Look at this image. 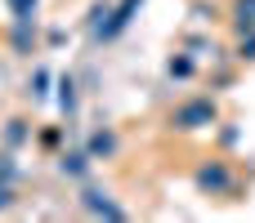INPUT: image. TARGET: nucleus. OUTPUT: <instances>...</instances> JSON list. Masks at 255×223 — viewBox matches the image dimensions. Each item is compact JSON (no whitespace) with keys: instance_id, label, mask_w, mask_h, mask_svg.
Here are the masks:
<instances>
[{"instance_id":"obj_1","label":"nucleus","mask_w":255,"mask_h":223,"mask_svg":"<svg viewBox=\"0 0 255 223\" xmlns=\"http://www.w3.org/2000/svg\"><path fill=\"white\" fill-rule=\"evenodd\" d=\"M211 121H215V103L211 98H193V103L175 107V116H170L175 130H206Z\"/></svg>"},{"instance_id":"obj_2","label":"nucleus","mask_w":255,"mask_h":223,"mask_svg":"<svg viewBox=\"0 0 255 223\" xmlns=\"http://www.w3.org/2000/svg\"><path fill=\"white\" fill-rule=\"evenodd\" d=\"M197 188H202V192H211V197H224V192L233 188V174H229V165H224V161H211V165H202V170H197Z\"/></svg>"},{"instance_id":"obj_3","label":"nucleus","mask_w":255,"mask_h":223,"mask_svg":"<svg viewBox=\"0 0 255 223\" xmlns=\"http://www.w3.org/2000/svg\"><path fill=\"white\" fill-rule=\"evenodd\" d=\"M139 4H143V0H121V4H117V9L103 18V27H99L94 36H99V40H112L117 31H126V22L134 18V9H139Z\"/></svg>"},{"instance_id":"obj_4","label":"nucleus","mask_w":255,"mask_h":223,"mask_svg":"<svg viewBox=\"0 0 255 223\" xmlns=\"http://www.w3.org/2000/svg\"><path fill=\"white\" fill-rule=\"evenodd\" d=\"M81 206H85L90 215H103V219H126V210H121L117 201H108V192H85Z\"/></svg>"},{"instance_id":"obj_5","label":"nucleus","mask_w":255,"mask_h":223,"mask_svg":"<svg viewBox=\"0 0 255 223\" xmlns=\"http://www.w3.org/2000/svg\"><path fill=\"white\" fill-rule=\"evenodd\" d=\"M90 161H94L90 152H63V156H58V170H63V174H72V179H81V174L90 170Z\"/></svg>"},{"instance_id":"obj_6","label":"nucleus","mask_w":255,"mask_h":223,"mask_svg":"<svg viewBox=\"0 0 255 223\" xmlns=\"http://www.w3.org/2000/svg\"><path fill=\"white\" fill-rule=\"evenodd\" d=\"M117 152V134L112 130H94L90 134V156H112Z\"/></svg>"},{"instance_id":"obj_7","label":"nucleus","mask_w":255,"mask_h":223,"mask_svg":"<svg viewBox=\"0 0 255 223\" xmlns=\"http://www.w3.org/2000/svg\"><path fill=\"white\" fill-rule=\"evenodd\" d=\"M58 107H63L67 116L76 112V80H72V76H63V80H58Z\"/></svg>"},{"instance_id":"obj_8","label":"nucleus","mask_w":255,"mask_h":223,"mask_svg":"<svg viewBox=\"0 0 255 223\" xmlns=\"http://www.w3.org/2000/svg\"><path fill=\"white\" fill-rule=\"evenodd\" d=\"M238 31H255V0H238Z\"/></svg>"},{"instance_id":"obj_9","label":"nucleus","mask_w":255,"mask_h":223,"mask_svg":"<svg viewBox=\"0 0 255 223\" xmlns=\"http://www.w3.org/2000/svg\"><path fill=\"white\" fill-rule=\"evenodd\" d=\"M166 72H170V76H179V80H188V76H193V58H170V63H166Z\"/></svg>"},{"instance_id":"obj_10","label":"nucleus","mask_w":255,"mask_h":223,"mask_svg":"<svg viewBox=\"0 0 255 223\" xmlns=\"http://www.w3.org/2000/svg\"><path fill=\"white\" fill-rule=\"evenodd\" d=\"M13 18H36V0H9Z\"/></svg>"},{"instance_id":"obj_11","label":"nucleus","mask_w":255,"mask_h":223,"mask_svg":"<svg viewBox=\"0 0 255 223\" xmlns=\"http://www.w3.org/2000/svg\"><path fill=\"white\" fill-rule=\"evenodd\" d=\"M4 139H9V148H18V143L27 139V130H22V121H9V130H4Z\"/></svg>"},{"instance_id":"obj_12","label":"nucleus","mask_w":255,"mask_h":223,"mask_svg":"<svg viewBox=\"0 0 255 223\" xmlns=\"http://www.w3.org/2000/svg\"><path fill=\"white\" fill-rule=\"evenodd\" d=\"M0 179H4V183H13V156H9V152L0 156Z\"/></svg>"},{"instance_id":"obj_13","label":"nucleus","mask_w":255,"mask_h":223,"mask_svg":"<svg viewBox=\"0 0 255 223\" xmlns=\"http://www.w3.org/2000/svg\"><path fill=\"white\" fill-rule=\"evenodd\" d=\"M9 201H13V192H9V183H4V179H0V210H4V206H9Z\"/></svg>"},{"instance_id":"obj_14","label":"nucleus","mask_w":255,"mask_h":223,"mask_svg":"<svg viewBox=\"0 0 255 223\" xmlns=\"http://www.w3.org/2000/svg\"><path fill=\"white\" fill-rule=\"evenodd\" d=\"M242 58H255V40H251V45H242Z\"/></svg>"}]
</instances>
